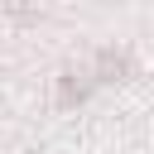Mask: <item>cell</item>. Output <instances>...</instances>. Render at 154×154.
I'll list each match as a JSON object with an SVG mask.
<instances>
[{
	"label": "cell",
	"mask_w": 154,
	"mask_h": 154,
	"mask_svg": "<svg viewBox=\"0 0 154 154\" xmlns=\"http://www.w3.org/2000/svg\"><path fill=\"white\" fill-rule=\"evenodd\" d=\"M125 67H130V63H125V53H111V48L101 53V72H106V77H111V72H125Z\"/></svg>",
	"instance_id": "1"
}]
</instances>
